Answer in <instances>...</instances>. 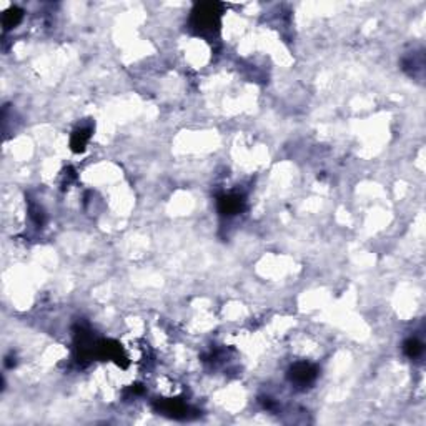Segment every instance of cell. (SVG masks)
I'll list each match as a JSON object with an SVG mask.
<instances>
[{"mask_svg": "<svg viewBox=\"0 0 426 426\" xmlns=\"http://www.w3.org/2000/svg\"><path fill=\"white\" fill-rule=\"evenodd\" d=\"M316 371L315 368L311 366V364L308 363H298L295 364V366L291 368V381L298 383V385H306V383H310L311 380L315 378Z\"/></svg>", "mask_w": 426, "mask_h": 426, "instance_id": "cell-1", "label": "cell"}, {"mask_svg": "<svg viewBox=\"0 0 426 426\" xmlns=\"http://www.w3.org/2000/svg\"><path fill=\"white\" fill-rule=\"evenodd\" d=\"M241 207V198L240 197H225L221 198V212L223 213H228V215H231V213L238 212Z\"/></svg>", "mask_w": 426, "mask_h": 426, "instance_id": "cell-2", "label": "cell"}, {"mask_svg": "<svg viewBox=\"0 0 426 426\" xmlns=\"http://www.w3.org/2000/svg\"><path fill=\"white\" fill-rule=\"evenodd\" d=\"M405 352L410 358H418L421 353H423V345H421L418 340H408L405 343Z\"/></svg>", "mask_w": 426, "mask_h": 426, "instance_id": "cell-3", "label": "cell"}]
</instances>
